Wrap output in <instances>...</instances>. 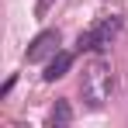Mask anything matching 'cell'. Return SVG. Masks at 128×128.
<instances>
[{"mask_svg": "<svg viewBox=\"0 0 128 128\" xmlns=\"http://www.w3.org/2000/svg\"><path fill=\"white\" fill-rule=\"evenodd\" d=\"M111 90H114V76H111V66L104 59H94L83 66V76H80V97L90 111H100L111 100Z\"/></svg>", "mask_w": 128, "mask_h": 128, "instance_id": "obj_1", "label": "cell"}, {"mask_svg": "<svg viewBox=\"0 0 128 128\" xmlns=\"http://www.w3.org/2000/svg\"><path fill=\"white\" fill-rule=\"evenodd\" d=\"M118 31H121V18H118V14L100 18L97 24H90L86 31H80V38H76V52H100L104 45H111L114 38H118Z\"/></svg>", "mask_w": 128, "mask_h": 128, "instance_id": "obj_2", "label": "cell"}, {"mask_svg": "<svg viewBox=\"0 0 128 128\" xmlns=\"http://www.w3.org/2000/svg\"><path fill=\"white\" fill-rule=\"evenodd\" d=\"M59 42H62L59 28H45V31H38V35L28 42V52H24V59H28V62H48V59L59 52Z\"/></svg>", "mask_w": 128, "mask_h": 128, "instance_id": "obj_3", "label": "cell"}, {"mask_svg": "<svg viewBox=\"0 0 128 128\" xmlns=\"http://www.w3.org/2000/svg\"><path fill=\"white\" fill-rule=\"evenodd\" d=\"M73 62H76V52H66V48H59L48 62H45V73H42V80L45 83H56V80H62L66 73L73 69Z\"/></svg>", "mask_w": 128, "mask_h": 128, "instance_id": "obj_4", "label": "cell"}, {"mask_svg": "<svg viewBox=\"0 0 128 128\" xmlns=\"http://www.w3.org/2000/svg\"><path fill=\"white\" fill-rule=\"evenodd\" d=\"M73 125V107L69 100H56V107L48 111V128H66Z\"/></svg>", "mask_w": 128, "mask_h": 128, "instance_id": "obj_5", "label": "cell"}, {"mask_svg": "<svg viewBox=\"0 0 128 128\" xmlns=\"http://www.w3.org/2000/svg\"><path fill=\"white\" fill-rule=\"evenodd\" d=\"M52 4H56V0H38V4H35V18H45Z\"/></svg>", "mask_w": 128, "mask_h": 128, "instance_id": "obj_6", "label": "cell"}]
</instances>
